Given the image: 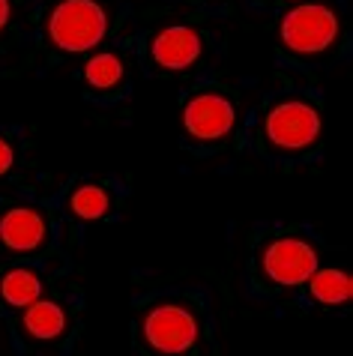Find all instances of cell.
Here are the masks:
<instances>
[{
    "instance_id": "1",
    "label": "cell",
    "mask_w": 353,
    "mask_h": 356,
    "mask_svg": "<svg viewBox=\"0 0 353 356\" xmlns=\"http://www.w3.org/2000/svg\"><path fill=\"white\" fill-rule=\"evenodd\" d=\"M108 13L99 0H60L45 18V36L66 54H84L108 36Z\"/></svg>"
},
{
    "instance_id": "2",
    "label": "cell",
    "mask_w": 353,
    "mask_h": 356,
    "mask_svg": "<svg viewBox=\"0 0 353 356\" xmlns=\"http://www.w3.org/2000/svg\"><path fill=\"white\" fill-rule=\"evenodd\" d=\"M323 117L315 102L306 99H281L263 117V141L276 153H306L320 141Z\"/></svg>"
},
{
    "instance_id": "3",
    "label": "cell",
    "mask_w": 353,
    "mask_h": 356,
    "mask_svg": "<svg viewBox=\"0 0 353 356\" xmlns=\"http://www.w3.org/2000/svg\"><path fill=\"white\" fill-rule=\"evenodd\" d=\"M341 24L336 9L327 3H299L284 13L279 24L281 45L297 57H318L327 54L338 42Z\"/></svg>"
},
{
    "instance_id": "4",
    "label": "cell",
    "mask_w": 353,
    "mask_h": 356,
    "mask_svg": "<svg viewBox=\"0 0 353 356\" xmlns=\"http://www.w3.org/2000/svg\"><path fill=\"white\" fill-rule=\"evenodd\" d=\"M141 339L153 353L186 356L201 341V321L183 302H159L144 314Z\"/></svg>"
},
{
    "instance_id": "5",
    "label": "cell",
    "mask_w": 353,
    "mask_h": 356,
    "mask_svg": "<svg viewBox=\"0 0 353 356\" xmlns=\"http://www.w3.org/2000/svg\"><path fill=\"white\" fill-rule=\"evenodd\" d=\"M318 266H320L318 249L302 236H276L261 252V270L279 288H299V284L311 279V273Z\"/></svg>"
},
{
    "instance_id": "6",
    "label": "cell",
    "mask_w": 353,
    "mask_h": 356,
    "mask_svg": "<svg viewBox=\"0 0 353 356\" xmlns=\"http://www.w3.org/2000/svg\"><path fill=\"white\" fill-rule=\"evenodd\" d=\"M237 108L219 90H201L186 99L183 105V129L198 144H219L233 132Z\"/></svg>"
},
{
    "instance_id": "7",
    "label": "cell",
    "mask_w": 353,
    "mask_h": 356,
    "mask_svg": "<svg viewBox=\"0 0 353 356\" xmlns=\"http://www.w3.org/2000/svg\"><path fill=\"white\" fill-rule=\"evenodd\" d=\"M204 54V36L198 27L189 24H171L162 27L150 42V57L153 63L165 69V72H186L201 60Z\"/></svg>"
},
{
    "instance_id": "8",
    "label": "cell",
    "mask_w": 353,
    "mask_h": 356,
    "mask_svg": "<svg viewBox=\"0 0 353 356\" xmlns=\"http://www.w3.org/2000/svg\"><path fill=\"white\" fill-rule=\"evenodd\" d=\"M48 240V222L36 207H9L0 213V245L13 254H36Z\"/></svg>"
},
{
    "instance_id": "9",
    "label": "cell",
    "mask_w": 353,
    "mask_h": 356,
    "mask_svg": "<svg viewBox=\"0 0 353 356\" xmlns=\"http://www.w3.org/2000/svg\"><path fill=\"white\" fill-rule=\"evenodd\" d=\"M22 326L33 341L48 344V341H57L66 335V330H69V314H66V309L57 300H42V296H39L36 302H31L24 309Z\"/></svg>"
},
{
    "instance_id": "10",
    "label": "cell",
    "mask_w": 353,
    "mask_h": 356,
    "mask_svg": "<svg viewBox=\"0 0 353 356\" xmlns=\"http://www.w3.org/2000/svg\"><path fill=\"white\" fill-rule=\"evenodd\" d=\"M309 284V296L323 309H338V305H347L353 296V279L350 273L338 270V266H318L311 273Z\"/></svg>"
},
{
    "instance_id": "11",
    "label": "cell",
    "mask_w": 353,
    "mask_h": 356,
    "mask_svg": "<svg viewBox=\"0 0 353 356\" xmlns=\"http://www.w3.org/2000/svg\"><path fill=\"white\" fill-rule=\"evenodd\" d=\"M42 279L31 266H13L0 273V302H6L9 309H27L42 296Z\"/></svg>"
},
{
    "instance_id": "12",
    "label": "cell",
    "mask_w": 353,
    "mask_h": 356,
    "mask_svg": "<svg viewBox=\"0 0 353 356\" xmlns=\"http://www.w3.org/2000/svg\"><path fill=\"white\" fill-rule=\"evenodd\" d=\"M84 81L93 87V90H114V87L123 84L126 78V63L120 54L114 51H99L93 54L90 60L84 63Z\"/></svg>"
},
{
    "instance_id": "13",
    "label": "cell",
    "mask_w": 353,
    "mask_h": 356,
    "mask_svg": "<svg viewBox=\"0 0 353 356\" xmlns=\"http://www.w3.org/2000/svg\"><path fill=\"white\" fill-rule=\"evenodd\" d=\"M69 213L84 222H99L111 213V195L96 183H84L69 195Z\"/></svg>"
},
{
    "instance_id": "14",
    "label": "cell",
    "mask_w": 353,
    "mask_h": 356,
    "mask_svg": "<svg viewBox=\"0 0 353 356\" xmlns=\"http://www.w3.org/2000/svg\"><path fill=\"white\" fill-rule=\"evenodd\" d=\"M13 168H15V150H13V144L0 135V177H6Z\"/></svg>"
},
{
    "instance_id": "15",
    "label": "cell",
    "mask_w": 353,
    "mask_h": 356,
    "mask_svg": "<svg viewBox=\"0 0 353 356\" xmlns=\"http://www.w3.org/2000/svg\"><path fill=\"white\" fill-rule=\"evenodd\" d=\"M9 18H13V3H9V0H0V31H6Z\"/></svg>"
}]
</instances>
